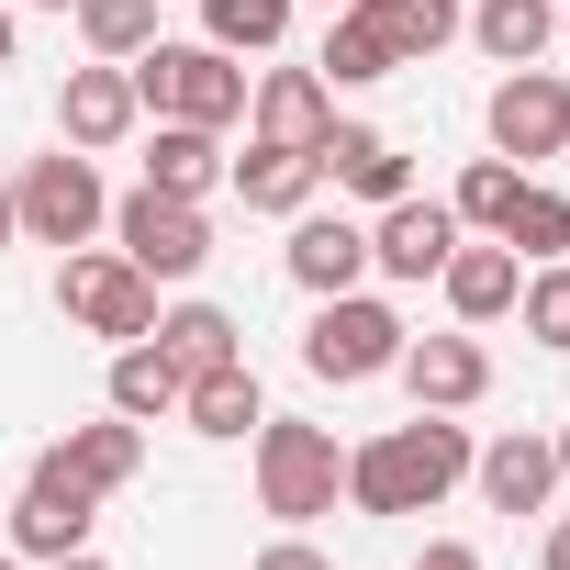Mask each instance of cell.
Masks as SVG:
<instances>
[{
  "label": "cell",
  "mask_w": 570,
  "mask_h": 570,
  "mask_svg": "<svg viewBox=\"0 0 570 570\" xmlns=\"http://www.w3.org/2000/svg\"><path fill=\"white\" fill-rule=\"evenodd\" d=\"M459 481H470V425H448L425 403H414V425L347 448V503L358 514H436Z\"/></svg>",
  "instance_id": "obj_1"
},
{
  "label": "cell",
  "mask_w": 570,
  "mask_h": 570,
  "mask_svg": "<svg viewBox=\"0 0 570 570\" xmlns=\"http://www.w3.org/2000/svg\"><path fill=\"white\" fill-rule=\"evenodd\" d=\"M336 492H347V448H336V425L257 414V514L314 525V514H336Z\"/></svg>",
  "instance_id": "obj_2"
},
{
  "label": "cell",
  "mask_w": 570,
  "mask_h": 570,
  "mask_svg": "<svg viewBox=\"0 0 570 570\" xmlns=\"http://www.w3.org/2000/svg\"><path fill=\"white\" fill-rule=\"evenodd\" d=\"M124 68H135V101H146L157 124H213V135L246 124V68H235L224 46H168V35H157V46L124 57Z\"/></svg>",
  "instance_id": "obj_3"
},
{
  "label": "cell",
  "mask_w": 570,
  "mask_h": 570,
  "mask_svg": "<svg viewBox=\"0 0 570 570\" xmlns=\"http://www.w3.org/2000/svg\"><path fill=\"white\" fill-rule=\"evenodd\" d=\"M57 314H68L79 336L135 347V336H157V279H146L124 246H68V268H57Z\"/></svg>",
  "instance_id": "obj_4"
},
{
  "label": "cell",
  "mask_w": 570,
  "mask_h": 570,
  "mask_svg": "<svg viewBox=\"0 0 570 570\" xmlns=\"http://www.w3.org/2000/svg\"><path fill=\"white\" fill-rule=\"evenodd\" d=\"M403 336H414V325H403L392 303H370V292H325L314 325H303V370L347 392V381H381V370L403 358Z\"/></svg>",
  "instance_id": "obj_5"
},
{
  "label": "cell",
  "mask_w": 570,
  "mask_h": 570,
  "mask_svg": "<svg viewBox=\"0 0 570 570\" xmlns=\"http://www.w3.org/2000/svg\"><path fill=\"white\" fill-rule=\"evenodd\" d=\"M12 224H23L35 246H90V235L112 224V190H101V168H90L79 146H57V157H35V168L12 179Z\"/></svg>",
  "instance_id": "obj_6"
},
{
  "label": "cell",
  "mask_w": 570,
  "mask_h": 570,
  "mask_svg": "<svg viewBox=\"0 0 570 570\" xmlns=\"http://www.w3.org/2000/svg\"><path fill=\"white\" fill-rule=\"evenodd\" d=\"M112 246H124L146 279H202L213 224H202V202H179V190H124V202H112Z\"/></svg>",
  "instance_id": "obj_7"
},
{
  "label": "cell",
  "mask_w": 570,
  "mask_h": 570,
  "mask_svg": "<svg viewBox=\"0 0 570 570\" xmlns=\"http://www.w3.org/2000/svg\"><path fill=\"white\" fill-rule=\"evenodd\" d=\"M481 124H492V157H514V168L525 157H570V79L559 68H503Z\"/></svg>",
  "instance_id": "obj_8"
},
{
  "label": "cell",
  "mask_w": 570,
  "mask_h": 570,
  "mask_svg": "<svg viewBox=\"0 0 570 570\" xmlns=\"http://www.w3.org/2000/svg\"><path fill=\"white\" fill-rule=\"evenodd\" d=\"M146 124V101H135V68H112V57H90V68H68V90H57V135L79 146V157H101V146H124Z\"/></svg>",
  "instance_id": "obj_9"
},
{
  "label": "cell",
  "mask_w": 570,
  "mask_h": 570,
  "mask_svg": "<svg viewBox=\"0 0 570 570\" xmlns=\"http://www.w3.org/2000/svg\"><path fill=\"white\" fill-rule=\"evenodd\" d=\"M392 381H403L425 414H470V403L492 392V347H481V336H403Z\"/></svg>",
  "instance_id": "obj_10"
},
{
  "label": "cell",
  "mask_w": 570,
  "mask_h": 570,
  "mask_svg": "<svg viewBox=\"0 0 570 570\" xmlns=\"http://www.w3.org/2000/svg\"><path fill=\"white\" fill-rule=\"evenodd\" d=\"M90 525H101V492H79V481H57V470H23L12 559H68V548H90Z\"/></svg>",
  "instance_id": "obj_11"
},
{
  "label": "cell",
  "mask_w": 570,
  "mask_h": 570,
  "mask_svg": "<svg viewBox=\"0 0 570 570\" xmlns=\"http://www.w3.org/2000/svg\"><path fill=\"white\" fill-rule=\"evenodd\" d=\"M448 246H459V213L448 202H381V224H370V268L381 279H436L448 268Z\"/></svg>",
  "instance_id": "obj_12"
},
{
  "label": "cell",
  "mask_w": 570,
  "mask_h": 570,
  "mask_svg": "<svg viewBox=\"0 0 570 570\" xmlns=\"http://www.w3.org/2000/svg\"><path fill=\"white\" fill-rule=\"evenodd\" d=\"M470 481H481L492 514H548V503H559V459H548V436H525V425H503L492 448H470Z\"/></svg>",
  "instance_id": "obj_13"
},
{
  "label": "cell",
  "mask_w": 570,
  "mask_h": 570,
  "mask_svg": "<svg viewBox=\"0 0 570 570\" xmlns=\"http://www.w3.org/2000/svg\"><path fill=\"white\" fill-rule=\"evenodd\" d=\"M436 292H448V314H459V325H503V314H514V292H525V257H514L503 235H481V246L459 235V246H448V268H436Z\"/></svg>",
  "instance_id": "obj_14"
},
{
  "label": "cell",
  "mask_w": 570,
  "mask_h": 570,
  "mask_svg": "<svg viewBox=\"0 0 570 570\" xmlns=\"http://www.w3.org/2000/svg\"><path fill=\"white\" fill-rule=\"evenodd\" d=\"M246 124H257V146H325L336 135V90L314 68H268L246 90Z\"/></svg>",
  "instance_id": "obj_15"
},
{
  "label": "cell",
  "mask_w": 570,
  "mask_h": 570,
  "mask_svg": "<svg viewBox=\"0 0 570 570\" xmlns=\"http://www.w3.org/2000/svg\"><path fill=\"white\" fill-rule=\"evenodd\" d=\"M292 279H303V292L325 303V292H358V279H370V224H347V213H292Z\"/></svg>",
  "instance_id": "obj_16"
},
{
  "label": "cell",
  "mask_w": 570,
  "mask_h": 570,
  "mask_svg": "<svg viewBox=\"0 0 570 570\" xmlns=\"http://www.w3.org/2000/svg\"><path fill=\"white\" fill-rule=\"evenodd\" d=\"M35 470H57V481H79V492H124V481L146 470V425H135V414H112V425H68Z\"/></svg>",
  "instance_id": "obj_17"
},
{
  "label": "cell",
  "mask_w": 570,
  "mask_h": 570,
  "mask_svg": "<svg viewBox=\"0 0 570 570\" xmlns=\"http://www.w3.org/2000/svg\"><path fill=\"white\" fill-rule=\"evenodd\" d=\"M314 168H325L336 190H358V202H403V190H414V157H403L381 124H336V135L314 146Z\"/></svg>",
  "instance_id": "obj_18"
},
{
  "label": "cell",
  "mask_w": 570,
  "mask_h": 570,
  "mask_svg": "<svg viewBox=\"0 0 570 570\" xmlns=\"http://www.w3.org/2000/svg\"><path fill=\"white\" fill-rule=\"evenodd\" d=\"M257 414H268V392H257V370H246V358H224V370H190V381H179V425H190V436H257Z\"/></svg>",
  "instance_id": "obj_19"
},
{
  "label": "cell",
  "mask_w": 570,
  "mask_h": 570,
  "mask_svg": "<svg viewBox=\"0 0 570 570\" xmlns=\"http://www.w3.org/2000/svg\"><path fill=\"white\" fill-rule=\"evenodd\" d=\"M459 35H481L492 68H537V57L559 46V0H470Z\"/></svg>",
  "instance_id": "obj_20"
},
{
  "label": "cell",
  "mask_w": 570,
  "mask_h": 570,
  "mask_svg": "<svg viewBox=\"0 0 570 570\" xmlns=\"http://www.w3.org/2000/svg\"><path fill=\"white\" fill-rule=\"evenodd\" d=\"M224 179H235V202H246V213H303V202L325 190L314 146H246V157H224Z\"/></svg>",
  "instance_id": "obj_21"
},
{
  "label": "cell",
  "mask_w": 570,
  "mask_h": 570,
  "mask_svg": "<svg viewBox=\"0 0 570 570\" xmlns=\"http://www.w3.org/2000/svg\"><path fill=\"white\" fill-rule=\"evenodd\" d=\"M213 179H224V135H213V124H157V135H146V190L202 202Z\"/></svg>",
  "instance_id": "obj_22"
},
{
  "label": "cell",
  "mask_w": 570,
  "mask_h": 570,
  "mask_svg": "<svg viewBox=\"0 0 570 570\" xmlns=\"http://www.w3.org/2000/svg\"><path fill=\"white\" fill-rule=\"evenodd\" d=\"M392 68H403V57H392V35H381V23L358 12V0H347V12L325 23V57H314V79H325V90H370V79H392Z\"/></svg>",
  "instance_id": "obj_23"
},
{
  "label": "cell",
  "mask_w": 570,
  "mask_h": 570,
  "mask_svg": "<svg viewBox=\"0 0 570 570\" xmlns=\"http://www.w3.org/2000/svg\"><path fill=\"white\" fill-rule=\"evenodd\" d=\"M157 347H168V370H179V381H190V370H224V358H246L224 303H179V314H157Z\"/></svg>",
  "instance_id": "obj_24"
},
{
  "label": "cell",
  "mask_w": 570,
  "mask_h": 570,
  "mask_svg": "<svg viewBox=\"0 0 570 570\" xmlns=\"http://www.w3.org/2000/svg\"><path fill=\"white\" fill-rule=\"evenodd\" d=\"M112 414H135V425H157V414H179V370H168V347H157V336H135V347H112Z\"/></svg>",
  "instance_id": "obj_25"
},
{
  "label": "cell",
  "mask_w": 570,
  "mask_h": 570,
  "mask_svg": "<svg viewBox=\"0 0 570 570\" xmlns=\"http://www.w3.org/2000/svg\"><path fill=\"white\" fill-rule=\"evenodd\" d=\"M358 12L392 35V57H403V68H425V57L459 35V12H470V0H358Z\"/></svg>",
  "instance_id": "obj_26"
},
{
  "label": "cell",
  "mask_w": 570,
  "mask_h": 570,
  "mask_svg": "<svg viewBox=\"0 0 570 570\" xmlns=\"http://www.w3.org/2000/svg\"><path fill=\"white\" fill-rule=\"evenodd\" d=\"M279 35H292V0H202V46L224 57H268Z\"/></svg>",
  "instance_id": "obj_27"
},
{
  "label": "cell",
  "mask_w": 570,
  "mask_h": 570,
  "mask_svg": "<svg viewBox=\"0 0 570 570\" xmlns=\"http://www.w3.org/2000/svg\"><path fill=\"white\" fill-rule=\"evenodd\" d=\"M503 246H514L525 268L570 257V202H559V190H537V179H514V213H503Z\"/></svg>",
  "instance_id": "obj_28"
},
{
  "label": "cell",
  "mask_w": 570,
  "mask_h": 570,
  "mask_svg": "<svg viewBox=\"0 0 570 570\" xmlns=\"http://www.w3.org/2000/svg\"><path fill=\"white\" fill-rule=\"evenodd\" d=\"M79 46L112 57V68L146 57V46H157V0H79Z\"/></svg>",
  "instance_id": "obj_29"
},
{
  "label": "cell",
  "mask_w": 570,
  "mask_h": 570,
  "mask_svg": "<svg viewBox=\"0 0 570 570\" xmlns=\"http://www.w3.org/2000/svg\"><path fill=\"white\" fill-rule=\"evenodd\" d=\"M448 213H459V235H503V213H514V157H470Z\"/></svg>",
  "instance_id": "obj_30"
},
{
  "label": "cell",
  "mask_w": 570,
  "mask_h": 570,
  "mask_svg": "<svg viewBox=\"0 0 570 570\" xmlns=\"http://www.w3.org/2000/svg\"><path fill=\"white\" fill-rule=\"evenodd\" d=\"M514 325L537 336V347H559L570 358V268L548 257V268H525V292H514Z\"/></svg>",
  "instance_id": "obj_31"
},
{
  "label": "cell",
  "mask_w": 570,
  "mask_h": 570,
  "mask_svg": "<svg viewBox=\"0 0 570 570\" xmlns=\"http://www.w3.org/2000/svg\"><path fill=\"white\" fill-rule=\"evenodd\" d=\"M414 570H481V548H470V537H425V548H414Z\"/></svg>",
  "instance_id": "obj_32"
},
{
  "label": "cell",
  "mask_w": 570,
  "mask_h": 570,
  "mask_svg": "<svg viewBox=\"0 0 570 570\" xmlns=\"http://www.w3.org/2000/svg\"><path fill=\"white\" fill-rule=\"evenodd\" d=\"M257 570H336L325 548H303V537H279V548H257Z\"/></svg>",
  "instance_id": "obj_33"
},
{
  "label": "cell",
  "mask_w": 570,
  "mask_h": 570,
  "mask_svg": "<svg viewBox=\"0 0 570 570\" xmlns=\"http://www.w3.org/2000/svg\"><path fill=\"white\" fill-rule=\"evenodd\" d=\"M537 570H570V514H548V548H537Z\"/></svg>",
  "instance_id": "obj_34"
},
{
  "label": "cell",
  "mask_w": 570,
  "mask_h": 570,
  "mask_svg": "<svg viewBox=\"0 0 570 570\" xmlns=\"http://www.w3.org/2000/svg\"><path fill=\"white\" fill-rule=\"evenodd\" d=\"M12 46H23V23H12V0H0V68H12Z\"/></svg>",
  "instance_id": "obj_35"
},
{
  "label": "cell",
  "mask_w": 570,
  "mask_h": 570,
  "mask_svg": "<svg viewBox=\"0 0 570 570\" xmlns=\"http://www.w3.org/2000/svg\"><path fill=\"white\" fill-rule=\"evenodd\" d=\"M46 570H112V559H90V548H68V559H46Z\"/></svg>",
  "instance_id": "obj_36"
},
{
  "label": "cell",
  "mask_w": 570,
  "mask_h": 570,
  "mask_svg": "<svg viewBox=\"0 0 570 570\" xmlns=\"http://www.w3.org/2000/svg\"><path fill=\"white\" fill-rule=\"evenodd\" d=\"M548 459H559V492H570V425H559V436H548Z\"/></svg>",
  "instance_id": "obj_37"
},
{
  "label": "cell",
  "mask_w": 570,
  "mask_h": 570,
  "mask_svg": "<svg viewBox=\"0 0 570 570\" xmlns=\"http://www.w3.org/2000/svg\"><path fill=\"white\" fill-rule=\"evenodd\" d=\"M12 235H23V224H12V179H0V246H12Z\"/></svg>",
  "instance_id": "obj_38"
},
{
  "label": "cell",
  "mask_w": 570,
  "mask_h": 570,
  "mask_svg": "<svg viewBox=\"0 0 570 570\" xmlns=\"http://www.w3.org/2000/svg\"><path fill=\"white\" fill-rule=\"evenodd\" d=\"M23 12H79V0H23Z\"/></svg>",
  "instance_id": "obj_39"
},
{
  "label": "cell",
  "mask_w": 570,
  "mask_h": 570,
  "mask_svg": "<svg viewBox=\"0 0 570 570\" xmlns=\"http://www.w3.org/2000/svg\"><path fill=\"white\" fill-rule=\"evenodd\" d=\"M314 12H347V0H314Z\"/></svg>",
  "instance_id": "obj_40"
},
{
  "label": "cell",
  "mask_w": 570,
  "mask_h": 570,
  "mask_svg": "<svg viewBox=\"0 0 570 570\" xmlns=\"http://www.w3.org/2000/svg\"><path fill=\"white\" fill-rule=\"evenodd\" d=\"M0 570H23V559H0Z\"/></svg>",
  "instance_id": "obj_41"
},
{
  "label": "cell",
  "mask_w": 570,
  "mask_h": 570,
  "mask_svg": "<svg viewBox=\"0 0 570 570\" xmlns=\"http://www.w3.org/2000/svg\"><path fill=\"white\" fill-rule=\"evenodd\" d=\"M559 46H570V23H559Z\"/></svg>",
  "instance_id": "obj_42"
},
{
  "label": "cell",
  "mask_w": 570,
  "mask_h": 570,
  "mask_svg": "<svg viewBox=\"0 0 570 570\" xmlns=\"http://www.w3.org/2000/svg\"><path fill=\"white\" fill-rule=\"evenodd\" d=\"M559 12H570V0H559Z\"/></svg>",
  "instance_id": "obj_43"
}]
</instances>
